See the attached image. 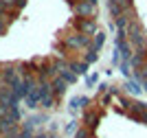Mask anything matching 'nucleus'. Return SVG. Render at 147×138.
Listing matches in <instances>:
<instances>
[{"mask_svg":"<svg viewBox=\"0 0 147 138\" xmlns=\"http://www.w3.org/2000/svg\"><path fill=\"white\" fill-rule=\"evenodd\" d=\"M127 42L132 44L134 50H147V35L138 20H129L127 24Z\"/></svg>","mask_w":147,"mask_h":138,"instance_id":"obj_1","label":"nucleus"},{"mask_svg":"<svg viewBox=\"0 0 147 138\" xmlns=\"http://www.w3.org/2000/svg\"><path fill=\"white\" fill-rule=\"evenodd\" d=\"M61 44H64V48H68V50H81V48L92 46V37L84 35V33H70V35H64Z\"/></svg>","mask_w":147,"mask_h":138,"instance_id":"obj_2","label":"nucleus"},{"mask_svg":"<svg viewBox=\"0 0 147 138\" xmlns=\"http://www.w3.org/2000/svg\"><path fill=\"white\" fill-rule=\"evenodd\" d=\"M73 26H75V31H77V33H84V35H90V37L99 31L94 18H77V15H75Z\"/></svg>","mask_w":147,"mask_h":138,"instance_id":"obj_3","label":"nucleus"},{"mask_svg":"<svg viewBox=\"0 0 147 138\" xmlns=\"http://www.w3.org/2000/svg\"><path fill=\"white\" fill-rule=\"evenodd\" d=\"M73 13L77 18H94L97 15V5H92L88 0H77L73 5Z\"/></svg>","mask_w":147,"mask_h":138,"instance_id":"obj_4","label":"nucleus"},{"mask_svg":"<svg viewBox=\"0 0 147 138\" xmlns=\"http://www.w3.org/2000/svg\"><path fill=\"white\" fill-rule=\"evenodd\" d=\"M99 120H101V114H99L97 110H86L81 123H84V127H88L90 132H94V129L99 127Z\"/></svg>","mask_w":147,"mask_h":138,"instance_id":"obj_5","label":"nucleus"},{"mask_svg":"<svg viewBox=\"0 0 147 138\" xmlns=\"http://www.w3.org/2000/svg\"><path fill=\"white\" fill-rule=\"evenodd\" d=\"M0 103L11 105V108H20V99L13 94V90L9 85H2V88H0Z\"/></svg>","mask_w":147,"mask_h":138,"instance_id":"obj_6","label":"nucleus"},{"mask_svg":"<svg viewBox=\"0 0 147 138\" xmlns=\"http://www.w3.org/2000/svg\"><path fill=\"white\" fill-rule=\"evenodd\" d=\"M51 85H53V94H55V99H59V96H64V92H66L68 81L61 77V75H57L55 79H51Z\"/></svg>","mask_w":147,"mask_h":138,"instance_id":"obj_7","label":"nucleus"},{"mask_svg":"<svg viewBox=\"0 0 147 138\" xmlns=\"http://www.w3.org/2000/svg\"><path fill=\"white\" fill-rule=\"evenodd\" d=\"M24 103H26V108L29 110H35V108H40V90H31L29 94L24 96Z\"/></svg>","mask_w":147,"mask_h":138,"instance_id":"obj_8","label":"nucleus"},{"mask_svg":"<svg viewBox=\"0 0 147 138\" xmlns=\"http://www.w3.org/2000/svg\"><path fill=\"white\" fill-rule=\"evenodd\" d=\"M68 68H70L77 77L88 72V64H86V61H79V59H70V61H68Z\"/></svg>","mask_w":147,"mask_h":138,"instance_id":"obj_9","label":"nucleus"},{"mask_svg":"<svg viewBox=\"0 0 147 138\" xmlns=\"http://www.w3.org/2000/svg\"><path fill=\"white\" fill-rule=\"evenodd\" d=\"M105 44V33L103 31H97L94 35H92V46L90 48H94V50H101V46Z\"/></svg>","mask_w":147,"mask_h":138,"instance_id":"obj_10","label":"nucleus"},{"mask_svg":"<svg viewBox=\"0 0 147 138\" xmlns=\"http://www.w3.org/2000/svg\"><path fill=\"white\" fill-rule=\"evenodd\" d=\"M97 59H99V50H94V48H86V53H84V61H86L88 66L94 64Z\"/></svg>","mask_w":147,"mask_h":138,"instance_id":"obj_11","label":"nucleus"},{"mask_svg":"<svg viewBox=\"0 0 147 138\" xmlns=\"http://www.w3.org/2000/svg\"><path fill=\"white\" fill-rule=\"evenodd\" d=\"M141 81H132V79H129V81H125V85H123V88H125V92H127V94H138V92H141Z\"/></svg>","mask_w":147,"mask_h":138,"instance_id":"obj_12","label":"nucleus"},{"mask_svg":"<svg viewBox=\"0 0 147 138\" xmlns=\"http://www.w3.org/2000/svg\"><path fill=\"white\" fill-rule=\"evenodd\" d=\"M55 94H51V96H44V99H40V108H44V110H53L55 108Z\"/></svg>","mask_w":147,"mask_h":138,"instance_id":"obj_13","label":"nucleus"},{"mask_svg":"<svg viewBox=\"0 0 147 138\" xmlns=\"http://www.w3.org/2000/svg\"><path fill=\"white\" fill-rule=\"evenodd\" d=\"M59 75H61V77H64V79H66V81H68V85H70V83H75V81H77V75H75V72L70 70V68H64V70H61Z\"/></svg>","mask_w":147,"mask_h":138,"instance_id":"obj_14","label":"nucleus"},{"mask_svg":"<svg viewBox=\"0 0 147 138\" xmlns=\"http://www.w3.org/2000/svg\"><path fill=\"white\" fill-rule=\"evenodd\" d=\"M108 9H110L112 18H119V15L123 13V9H121L119 5H117V2H114V0H108Z\"/></svg>","mask_w":147,"mask_h":138,"instance_id":"obj_15","label":"nucleus"},{"mask_svg":"<svg viewBox=\"0 0 147 138\" xmlns=\"http://www.w3.org/2000/svg\"><path fill=\"white\" fill-rule=\"evenodd\" d=\"M75 138H94V136H92V132L88 127H79V129L75 132Z\"/></svg>","mask_w":147,"mask_h":138,"instance_id":"obj_16","label":"nucleus"},{"mask_svg":"<svg viewBox=\"0 0 147 138\" xmlns=\"http://www.w3.org/2000/svg\"><path fill=\"white\" fill-rule=\"evenodd\" d=\"M114 2L121 7L123 11H127V9H134V2H132V0H114Z\"/></svg>","mask_w":147,"mask_h":138,"instance_id":"obj_17","label":"nucleus"},{"mask_svg":"<svg viewBox=\"0 0 147 138\" xmlns=\"http://www.w3.org/2000/svg\"><path fill=\"white\" fill-rule=\"evenodd\" d=\"M11 7L9 5H5V2H2V0H0V15H5V18H9V15H11Z\"/></svg>","mask_w":147,"mask_h":138,"instance_id":"obj_18","label":"nucleus"},{"mask_svg":"<svg viewBox=\"0 0 147 138\" xmlns=\"http://www.w3.org/2000/svg\"><path fill=\"white\" fill-rule=\"evenodd\" d=\"M7 26H9V18L0 15V35H5V33H7Z\"/></svg>","mask_w":147,"mask_h":138,"instance_id":"obj_19","label":"nucleus"},{"mask_svg":"<svg viewBox=\"0 0 147 138\" xmlns=\"http://www.w3.org/2000/svg\"><path fill=\"white\" fill-rule=\"evenodd\" d=\"M9 110H11V105H5V103H0V120L9 116Z\"/></svg>","mask_w":147,"mask_h":138,"instance_id":"obj_20","label":"nucleus"},{"mask_svg":"<svg viewBox=\"0 0 147 138\" xmlns=\"http://www.w3.org/2000/svg\"><path fill=\"white\" fill-rule=\"evenodd\" d=\"M68 105H70V110H79V108H81V101H79V96H73Z\"/></svg>","mask_w":147,"mask_h":138,"instance_id":"obj_21","label":"nucleus"},{"mask_svg":"<svg viewBox=\"0 0 147 138\" xmlns=\"http://www.w3.org/2000/svg\"><path fill=\"white\" fill-rule=\"evenodd\" d=\"M77 129H79V127H77V120H70V123L66 125V132H68V134H75Z\"/></svg>","mask_w":147,"mask_h":138,"instance_id":"obj_22","label":"nucleus"},{"mask_svg":"<svg viewBox=\"0 0 147 138\" xmlns=\"http://www.w3.org/2000/svg\"><path fill=\"white\" fill-rule=\"evenodd\" d=\"M26 7V0H16V9H24Z\"/></svg>","mask_w":147,"mask_h":138,"instance_id":"obj_23","label":"nucleus"},{"mask_svg":"<svg viewBox=\"0 0 147 138\" xmlns=\"http://www.w3.org/2000/svg\"><path fill=\"white\" fill-rule=\"evenodd\" d=\"M2 85H9V83H7V79H5V72L0 70V88H2Z\"/></svg>","mask_w":147,"mask_h":138,"instance_id":"obj_24","label":"nucleus"},{"mask_svg":"<svg viewBox=\"0 0 147 138\" xmlns=\"http://www.w3.org/2000/svg\"><path fill=\"white\" fill-rule=\"evenodd\" d=\"M97 83V75H90V77H88V85H94Z\"/></svg>","mask_w":147,"mask_h":138,"instance_id":"obj_25","label":"nucleus"},{"mask_svg":"<svg viewBox=\"0 0 147 138\" xmlns=\"http://www.w3.org/2000/svg\"><path fill=\"white\" fill-rule=\"evenodd\" d=\"M33 138H55L53 134H37V136H33Z\"/></svg>","mask_w":147,"mask_h":138,"instance_id":"obj_26","label":"nucleus"}]
</instances>
